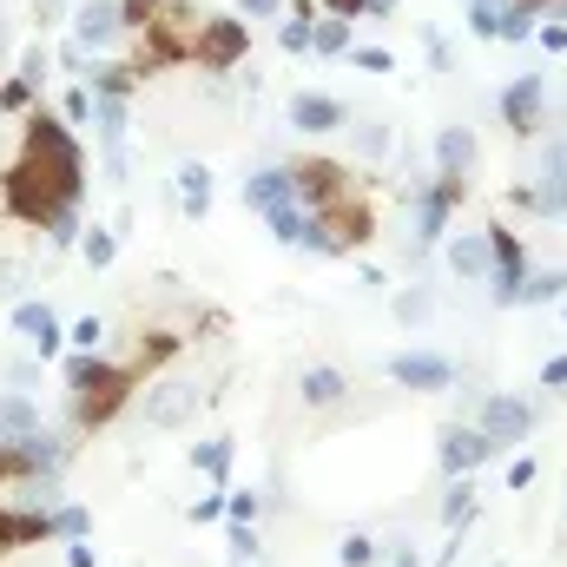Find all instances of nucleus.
Segmentation results:
<instances>
[{
  "mask_svg": "<svg viewBox=\"0 0 567 567\" xmlns=\"http://www.w3.org/2000/svg\"><path fill=\"white\" fill-rule=\"evenodd\" d=\"M86 192V158L73 133L53 120V113H33L20 126V152L7 158L0 172V198H7V218H27V225H53V212L80 205Z\"/></svg>",
  "mask_w": 567,
  "mask_h": 567,
  "instance_id": "obj_1",
  "label": "nucleus"
},
{
  "mask_svg": "<svg viewBox=\"0 0 567 567\" xmlns=\"http://www.w3.org/2000/svg\"><path fill=\"white\" fill-rule=\"evenodd\" d=\"M66 383H73V429H106L120 410H126V396L145 383L140 363H106V357H66Z\"/></svg>",
  "mask_w": 567,
  "mask_h": 567,
  "instance_id": "obj_2",
  "label": "nucleus"
},
{
  "mask_svg": "<svg viewBox=\"0 0 567 567\" xmlns=\"http://www.w3.org/2000/svg\"><path fill=\"white\" fill-rule=\"evenodd\" d=\"M198 403H205V390L192 383V377H152L145 383V423L152 429H178V423H192L198 416Z\"/></svg>",
  "mask_w": 567,
  "mask_h": 567,
  "instance_id": "obj_3",
  "label": "nucleus"
},
{
  "mask_svg": "<svg viewBox=\"0 0 567 567\" xmlns=\"http://www.w3.org/2000/svg\"><path fill=\"white\" fill-rule=\"evenodd\" d=\"M488 284H495V303H522L528 258H522V238L508 225H488Z\"/></svg>",
  "mask_w": 567,
  "mask_h": 567,
  "instance_id": "obj_4",
  "label": "nucleus"
},
{
  "mask_svg": "<svg viewBox=\"0 0 567 567\" xmlns=\"http://www.w3.org/2000/svg\"><path fill=\"white\" fill-rule=\"evenodd\" d=\"M245 47H251L245 20L212 13V20H205V33H198V60H192V66H205V73H231V66L245 60Z\"/></svg>",
  "mask_w": 567,
  "mask_h": 567,
  "instance_id": "obj_5",
  "label": "nucleus"
},
{
  "mask_svg": "<svg viewBox=\"0 0 567 567\" xmlns=\"http://www.w3.org/2000/svg\"><path fill=\"white\" fill-rule=\"evenodd\" d=\"M290 178H297V205L303 212H323V205H337L350 192V172L330 165V158H303V165H290Z\"/></svg>",
  "mask_w": 567,
  "mask_h": 567,
  "instance_id": "obj_6",
  "label": "nucleus"
},
{
  "mask_svg": "<svg viewBox=\"0 0 567 567\" xmlns=\"http://www.w3.org/2000/svg\"><path fill=\"white\" fill-rule=\"evenodd\" d=\"M435 455H442V475H475V468L495 455V442H488L482 429H468V423H449Z\"/></svg>",
  "mask_w": 567,
  "mask_h": 567,
  "instance_id": "obj_7",
  "label": "nucleus"
},
{
  "mask_svg": "<svg viewBox=\"0 0 567 567\" xmlns=\"http://www.w3.org/2000/svg\"><path fill=\"white\" fill-rule=\"evenodd\" d=\"M475 429H482V435L495 442V455H502L508 442H522V435L535 429V410H528L522 396H488V403H482V423H475Z\"/></svg>",
  "mask_w": 567,
  "mask_h": 567,
  "instance_id": "obj_8",
  "label": "nucleus"
},
{
  "mask_svg": "<svg viewBox=\"0 0 567 567\" xmlns=\"http://www.w3.org/2000/svg\"><path fill=\"white\" fill-rule=\"evenodd\" d=\"M542 100H548L542 73H522V80H508V86H502V120H508V133H515V140H528V133H535Z\"/></svg>",
  "mask_w": 567,
  "mask_h": 567,
  "instance_id": "obj_9",
  "label": "nucleus"
},
{
  "mask_svg": "<svg viewBox=\"0 0 567 567\" xmlns=\"http://www.w3.org/2000/svg\"><path fill=\"white\" fill-rule=\"evenodd\" d=\"M390 377H396L403 390H449V383H455V363L435 357V350H396V357H390Z\"/></svg>",
  "mask_w": 567,
  "mask_h": 567,
  "instance_id": "obj_10",
  "label": "nucleus"
},
{
  "mask_svg": "<svg viewBox=\"0 0 567 567\" xmlns=\"http://www.w3.org/2000/svg\"><path fill=\"white\" fill-rule=\"evenodd\" d=\"M455 198H462V178H449V172H442V178L423 192V205H416V231H423L429 245L449 231V212H455Z\"/></svg>",
  "mask_w": 567,
  "mask_h": 567,
  "instance_id": "obj_11",
  "label": "nucleus"
},
{
  "mask_svg": "<svg viewBox=\"0 0 567 567\" xmlns=\"http://www.w3.org/2000/svg\"><path fill=\"white\" fill-rule=\"evenodd\" d=\"M13 330H20V337H33V350H40V357H60V343H66V337H60V317H53L47 303H33V297H27V303H13Z\"/></svg>",
  "mask_w": 567,
  "mask_h": 567,
  "instance_id": "obj_12",
  "label": "nucleus"
},
{
  "mask_svg": "<svg viewBox=\"0 0 567 567\" xmlns=\"http://www.w3.org/2000/svg\"><path fill=\"white\" fill-rule=\"evenodd\" d=\"M73 33H80V47H93V53H100V47H113V40L126 33L120 0H93V7H80V27H73Z\"/></svg>",
  "mask_w": 567,
  "mask_h": 567,
  "instance_id": "obj_13",
  "label": "nucleus"
},
{
  "mask_svg": "<svg viewBox=\"0 0 567 567\" xmlns=\"http://www.w3.org/2000/svg\"><path fill=\"white\" fill-rule=\"evenodd\" d=\"M290 126H297V133H337V126H343V106H337L330 93H297V100H290Z\"/></svg>",
  "mask_w": 567,
  "mask_h": 567,
  "instance_id": "obj_14",
  "label": "nucleus"
},
{
  "mask_svg": "<svg viewBox=\"0 0 567 567\" xmlns=\"http://www.w3.org/2000/svg\"><path fill=\"white\" fill-rule=\"evenodd\" d=\"M297 396H303L310 410H337V403L350 396V383H343V370H330V363H310V370L297 377Z\"/></svg>",
  "mask_w": 567,
  "mask_h": 567,
  "instance_id": "obj_15",
  "label": "nucleus"
},
{
  "mask_svg": "<svg viewBox=\"0 0 567 567\" xmlns=\"http://www.w3.org/2000/svg\"><path fill=\"white\" fill-rule=\"evenodd\" d=\"M515 205H522V212H535V218H561V212H567V178H561V172H542L535 185H522V192H515Z\"/></svg>",
  "mask_w": 567,
  "mask_h": 567,
  "instance_id": "obj_16",
  "label": "nucleus"
},
{
  "mask_svg": "<svg viewBox=\"0 0 567 567\" xmlns=\"http://www.w3.org/2000/svg\"><path fill=\"white\" fill-rule=\"evenodd\" d=\"M245 198H251V212H271V205H290V198H297V178H290V165H265V172H251Z\"/></svg>",
  "mask_w": 567,
  "mask_h": 567,
  "instance_id": "obj_17",
  "label": "nucleus"
},
{
  "mask_svg": "<svg viewBox=\"0 0 567 567\" xmlns=\"http://www.w3.org/2000/svg\"><path fill=\"white\" fill-rule=\"evenodd\" d=\"M435 165H442L449 178H468V165H475V133H468V126H442V133H435Z\"/></svg>",
  "mask_w": 567,
  "mask_h": 567,
  "instance_id": "obj_18",
  "label": "nucleus"
},
{
  "mask_svg": "<svg viewBox=\"0 0 567 567\" xmlns=\"http://www.w3.org/2000/svg\"><path fill=\"white\" fill-rule=\"evenodd\" d=\"M449 271L455 278H488V231H462V238H449Z\"/></svg>",
  "mask_w": 567,
  "mask_h": 567,
  "instance_id": "obj_19",
  "label": "nucleus"
},
{
  "mask_svg": "<svg viewBox=\"0 0 567 567\" xmlns=\"http://www.w3.org/2000/svg\"><path fill=\"white\" fill-rule=\"evenodd\" d=\"M133 60H100V66H86V93L93 100H126L133 93Z\"/></svg>",
  "mask_w": 567,
  "mask_h": 567,
  "instance_id": "obj_20",
  "label": "nucleus"
},
{
  "mask_svg": "<svg viewBox=\"0 0 567 567\" xmlns=\"http://www.w3.org/2000/svg\"><path fill=\"white\" fill-rule=\"evenodd\" d=\"M178 205H185V218H205L212 212V165H178Z\"/></svg>",
  "mask_w": 567,
  "mask_h": 567,
  "instance_id": "obj_21",
  "label": "nucleus"
},
{
  "mask_svg": "<svg viewBox=\"0 0 567 567\" xmlns=\"http://www.w3.org/2000/svg\"><path fill=\"white\" fill-rule=\"evenodd\" d=\"M468 515H475V475H449V488H442V522L462 528Z\"/></svg>",
  "mask_w": 567,
  "mask_h": 567,
  "instance_id": "obj_22",
  "label": "nucleus"
},
{
  "mask_svg": "<svg viewBox=\"0 0 567 567\" xmlns=\"http://www.w3.org/2000/svg\"><path fill=\"white\" fill-rule=\"evenodd\" d=\"M265 225H271V238H278V245H303V231H310V212L290 198V205H271V212H265Z\"/></svg>",
  "mask_w": 567,
  "mask_h": 567,
  "instance_id": "obj_23",
  "label": "nucleus"
},
{
  "mask_svg": "<svg viewBox=\"0 0 567 567\" xmlns=\"http://www.w3.org/2000/svg\"><path fill=\"white\" fill-rule=\"evenodd\" d=\"M192 468L225 488V475H231V442H225V435H218V442H198V449H192Z\"/></svg>",
  "mask_w": 567,
  "mask_h": 567,
  "instance_id": "obj_24",
  "label": "nucleus"
},
{
  "mask_svg": "<svg viewBox=\"0 0 567 567\" xmlns=\"http://www.w3.org/2000/svg\"><path fill=\"white\" fill-rule=\"evenodd\" d=\"M310 53H323V60H330V53H350V20H330V13H323L317 33H310Z\"/></svg>",
  "mask_w": 567,
  "mask_h": 567,
  "instance_id": "obj_25",
  "label": "nucleus"
},
{
  "mask_svg": "<svg viewBox=\"0 0 567 567\" xmlns=\"http://www.w3.org/2000/svg\"><path fill=\"white\" fill-rule=\"evenodd\" d=\"M86 528H93V515L80 502H60L53 508V542H86Z\"/></svg>",
  "mask_w": 567,
  "mask_h": 567,
  "instance_id": "obj_26",
  "label": "nucleus"
},
{
  "mask_svg": "<svg viewBox=\"0 0 567 567\" xmlns=\"http://www.w3.org/2000/svg\"><path fill=\"white\" fill-rule=\"evenodd\" d=\"M468 33L475 40H502V0H468Z\"/></svg>",
  "mask_w": 567,
  "mask_h": 567,
  "instance_id": "obj_27",
  "label": "nucleus"
},
{
  "mask_svg": "<svg viewBox=\"0 0 567 567\" xmlns=\"http://www.w3.org/2000/svg\"><path fill=\"white\" fill-rule=\"evenodd\" d=\"M555 297H567V271H535L522 284V303H555Z\"/></svg>",
  "mask_w": 567,
  "mask_h": 567,
  "instance_id": "obj_28",
  "label": "nucleus"
},
{
  "mask_svg": "<svg viewBox=\"0 0 567 567\" xmlns=\"http://www.w3.org/2000/svg\"><path fill=\"white\" fill-rule=\"evenodd\" d=\"M80 251H86V265H93V271H106V265L120 258V231H86V238H80Z\"/></svg>",
  "mask_w": 567,
  "mask_h": 567,
  "instance_id": "obj_29",
  "label": "nucleus"
},
{
  "mask_svg": "<svg viewBox=\"0 0 567 567\" xmlns=\"http://www.w3.org/2000/svg\"><path fill=\"white\" fill-rule=\"evenodd\" d=\"M310 33H317V13H310V7H297V13H290V20H284V47H290V53H310Z\"/></svg>",
  "mask_w": 567,
  "mask_h": 567,
  "instance_id": "obj_30",
  "label": "nucleus"
},
{
  "mask_svg": "<svg viewBox=\"0 0 567 567\" xmlns=\"http://www.w3.org/2000/svg\"><path fill=\"white\" fill-rule=\"evenodd\" d=\"M27 106H33V80H20V73H13V80H0V113L13 120V113H27Z\"/></svg>",
  "mask_w": 567,
  "mask_h": 567,
  "instance_id": "obj_31",
  "label": "nucleus"
},
{
  "mask_svg": "<svg viewBox=\"0 0 567 567\" xmlns=\"http://www.w3.org/2000/svg\"><path fill=\"white\" fill-rule=\"evenodd\" d=\"M47 238L53 245H80L86 231H80V205H66V212H53V225H47Z\"/></svg>",
  "mask_w": 567,
  "mask_h": 567,
  "instance_id": "obj_32",
  "label": "nucleus"
},
{
  "mask_svg": "<svg viewBox=\"0 0 567 567\" xmlns=\"http://www.w3.org/2000/svg\"><path fill=\"white\" fill-rule=\"evenodd\" d=\"M258 508H265L258 488H231V495H225V515H231V522H258Z\"/></svg>",
  "mask_w": 567,
  "mask_h": 567,
  "instance_id": "obj_33",
  "label": "nucleus"
},
{
  "mask_svg": "<svg viewBox=\"0 0 567 567\" xmlns=\"http://www.w3.org/2000/svg\"><path fill=\"white\" fill-rule=\"evenodd\" d=\"M423 317H429V297H423V290H396V323H410V330H416Z\"/></svg>",
  "mask_w": 567,
  "mask_h": 567,
  "instance_id": "obj_34",
  "label": "nucleus"
},
{
  "mask_svg": "<svg viewBox=\"0 0 567 567\" xmlns=\"http://www.w3.org/2000/svg\"><path fill=\"white\" fill-rule=\"evenodd\" d=\"M337 555H343V567H370V561H377V555H383V548H377L370 535H350V542H343Z\"/></svg>",
  "mask_w": 567,
  "mask_h": 567,
  "instance_id": "obj_35",
  "label": "nucleus"
},
{
  "mask_svg": "<svg viewBox=\"0 0 567 567\" xmlns=\"http://www.w3.org/2000/svg\"><path fill=\"white\" fill-rule=\"evenodd\" d=\"M158 7H165V0H120V20L140 33V27H152V20H158Z\"/></svg>",
  "mask_w": 567,
  "mask_h": 567,
  "instance_id": "obj_36",
  "label": "nucleus"
},
{
  "mask_svg": "<svg viewBox=\"0 0 567 567\" xmlns=\"http://www.w3.org/2000/svg\"><path fill=\"white\" fill-rule=\"evenodd\" d=\"M231 555H238V561L265 555V548H258V528H251V522H231Z\"/></svg>",
  "mask_w": 567,
  "mask_h": 567,
  "instance_id": "obj_37",
  "label": "nucleus"
},
{
  "mask_svg": "<svg viewBox=\"0 0 567 567\" xmlns=\"http://www.w3.org/2000/svg\"><path fill=\"white\" fill-rule=\"evenodd\" d=\"M350 60H357L363 73H390V53H383V47H350Z\"/></svg>",
  "mask_w": 567,
  "mask_h": 567,
  "instance_id": "obj_38",
  "label": "nucleus"
},
{
  "mask_svg": "<svg viewBox=\"0 0 567 567\" xmlns=\"http://www.w3.org/2000/svg\"><path fill=\"white\" fill-rule=\"evenodd\" d=\"M20 80H33V86L47 80V47H27V53H20Z\"/></svg>",
  "mask_w": 567,
  "mask_h": 567,
  "instance_id": "obj_39",
  "label": "nucleus"
},
{
  "mask_svg": "<svg viewBox=\"0 0 567 567\" xmlns=\"http://www.w3.org/2000/svg\"><path fill=\"white\" fill-rule=\"evenodd\" d=\"M100 337H106L100 317H80V323H73V343H80V350H100Z\"/></svg>",
  "mask_w": 567,
  "mask_h": 567,
  "instance_id": "obj_40",
  "label": "nucleus"
},
{
  "mask_svg": "<svg viewBox=\"0 0 567 567\" xmlns=\"http://www.w3.org/2000/svg\"><path fill=\"white\" fill-rule=\"evenodd\" d=\"M357 145H363V158H383V152H390V133H383V126H363Z\"/></svg>",
  "mask_w": 567,
  "mask_h": 567,
  "instance_id": "obj_41",
  "label": "nucleus"
},
{
  "mask_svg": "<svg viewBox=\"0 0 567 567\" xmlns=\"http://www.w3.org/2000/svg\"><path fill=\"white\" fill-rule=\"evenodd\" d=\"M13 152H20V126H7V113H0V172H7Z\"/></svg>",
  "mask_w": 567,
  "mask_h": 567,
  "instance_id": "obj_42",
  "label": "nucleus"
},
{
  "mask_svg": "<svg viewBox=\"0 0 567 567\" xmlns=\"http://www.w3.org/2000/svg\"><path fill=\"white\" fill-rule=\"evenodd\" d=\"M60 106H66V120H86V113H93V93H80V86H73Z\"/></svg>",
  "mask_w": 567,
  "mask_h": 567,
  "instance_id": "obj_43",
  "label": "nucleus"
},
{
  "mask_svg": "<svg viewBox=\"0 0 567 567\" xmlns=\"http://www.w3.org/2000/svg\"><path fill=\"white\" fill-rule=\"evenodd\" d=\"M225 515V495H205V502H192V522H218Z\"/></svg>",
  "mask_w": 567,
  "mask_h": 567,
  "instance_id": "obj_44",
  "label": "nucleus"
},
{
  "mask_svg": "<svg viewBox=\"0 0 567 567\" xmlns=\"http://www.w3.org/2000/svg\"><path fill=\"white\" fill-rule=\"evenodd\" d=\"M542 172H561L567 178V140H555L548 152H542Z\"/></svg>",
  "mask_w": 567,
  "mask_h": 567,
  "instance_id": "obj_45",
  "label": "nucleus"
},
{
  "mask_svg": "<svg viewBox=\"0 0 567 567\" xmlns=\"http://www.w3.org/2000/svg\"><path fill=\"white\" fill-rule=\"evenodd\" d=\"M542 47H548V53H567V27H561V20H548V27H542Z\"/></svg>",
  "mask_w": 567,
  "mask_h": 567,
  "instance_id": "obj_46",
  "label": "nucleus"
},
{
  "mask_svg": "<svg viewBox=\"0 0 567 567\" xmlns=\"http://www.w3.org/2000/svg\"><path fill=\"white\" fill-rule=\"evenodd\" d=\"M7 383L13 390H33V363H7Z\"/></svg>",
  "mask_w": 567,
  "mask_h": 567,
  "instance_id": "obj_47",
  "label": "nucleus"
},
{
  "mask_svg": "<svg viewBox=\"0 0 567 567\" xmlns=\"http://www.w3.org/2000/svg\"><path fill=\"white\" fill-rule=\"evenodd\" d=\"M528 482H535V462H528V455H522V462H515V468H508V488H528Z\"/></svg>",
  "mask_w": 567,
  "mask_h": 567,
  "instance_id": "obj_48",
  "label": "nucleus"
},
{
  "mask_svg": "<svg viewBox=\"0 0 567 567\" xmlns=\"http://www.w3.org/2000/svg\"><path fill=\"white\" fill-rule=\"evenodd\" d=\"M238 7H245V13H251V20H271V13H278L284 0H238Z\"/></svg>",
  "mask_w": 567,
  "mask_h": 567,
  "instance_id": "obj_49",
  "label": "nucleus"
},
{
  "mask_svg": "<svg viewBox=\"0 0 567 567\" xmlns=\"http://www.w3.org/2000/svg\"><path fill=\"white\" fill-rule=\"evenodd\" d=\"M66 567H93V548L86 542H66Z\"/></svg>",
  "mask_w": 567,
  "mask_h": 567,
  "instance_id": "obj_50",
  "label": "nucleus"
},
{
  "mask_svg": "<svg viewBox=\"0 0 567 567\" xmlns=\"http://www.w3.org/2000/svg\"><path fill=\"white\" fill-rule=\"evenodd\" d=\"M542 383H548V390H561V383H567V357H555V363L542 370Z\"/></svg>",
  "mask_w": 567,
  "mask_h": 567,
  "instance_id": "obj_51",
  "label": "nucleus"
},
{
  "mask_svg": "<svg viewBox=\"0 0 567 567\" xmlns=\"http://www.w3.org/2000/svg\"><path fill=\"white\" fill-rule=\"evenodd\" d=\"M390 567H423V555H416V548H396V555H390Z\"/></svg>",
  "mask_w": 567,
  "mask_h": 567,
  "instance_id": "obj_52",
  "label": "nucleus"
},
{
  "mask_svg": "<svg viewBox=\"0 0 567 567\" xmlns=\"http://www.w3.org/2000/svg\"><path fill=\"white\" fill-rule=\"evenodd\" d=\"M390 7H396V0H363V13H377V20H383Z\"/></svg>",
  "mask_w": 567,
  "mask_h": 567,
  "instance_id": "obj_53",
  "label": "nucleus"
},
{
  "mask_svg": "<svg viewBox=\"0 0 567 567\" xmlns=\"http://www.w3.org/2000/svg\"><path fill=\"white\" fill-rule=\"evenodd\" d=\"M0 60H7V20H0Z\"/></svg>",
  "mask_w": 567,
  "mask_h": 567,
  "instance_id": "obj_54",
  "label": "nucleus"
},
{
  "mask_svg": "<svg viewBox=\"0 0 567 567\" xmlns=\"http://www.w3.org/2000/svg\"><path fill=\"white\" fill-rule=\"evenodd\" d=\"M561 323H567V310H561Z\"/></svg>",
  "mask_w": 567,
  "mask_h": 567,
  "instance_id": "obj_55",
  "label": "nucleus"
},
{
  "mask_svg": "<svg viewBox=\"0 0 567 567\" xmlns=\"http://www.w3.org/2000/svg\"><path fill=\"white\" fill-rule=\"evenodd\" d=\"M502 7H508V0H502Z\"/></svg>",
  "mask_w": 567,
  "mask_h": 567,
  "instance_id": "obj_56",
  "label": "nucleus"
}]
</instances>
